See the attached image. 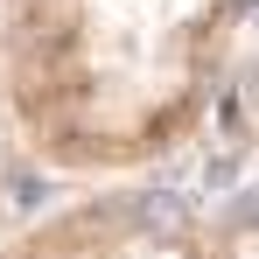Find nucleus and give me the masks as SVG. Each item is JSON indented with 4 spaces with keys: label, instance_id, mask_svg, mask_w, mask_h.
I'll return each instance as SVG.
<instances>
[{
    "label": "nucleus",
    "instance_id": "f03ea898",
    "mask_svg": "<svg viewBox=\"0 0 259 259\" xmlns=\"http://www.w3.org/2000/svg\"><path fill=\"white\" fill-rule=\"evenodd\" d=\"M7 196H14V210H35V203L49 196V182H42V175H28V168H14V175H7Z\"/></svg>",
    "mask_w": 259,
    "mask_h": 259
},
{
    "label": "nucleus",
    "instance_id": "f257e3e1",
    "mask_svg": "<svg viewBox=\"0 0 259 259\" xmlns=\"http://www.w3.org/2000/svg\"><path fill=\"white\" fill-rule=\"evenodd\" d=\"M133 217H140V231H189V196H175V189H147V196H133Z\"/></svg>",
    "mask_w": 259,
    "mask_h": 259
}]
</instances>
